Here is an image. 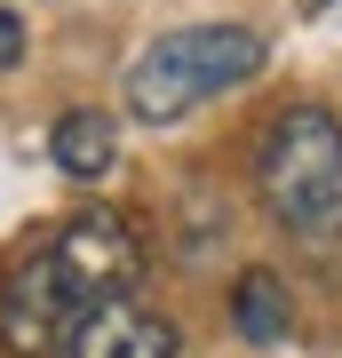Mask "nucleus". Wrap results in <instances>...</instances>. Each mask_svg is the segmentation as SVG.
I'll use <instances>...</instances> for the list:
<instances>
[{
  "instance_id": "nucleus-1",
  "label": "nucleus",
  "mask_w": 342,
  "mask_h": 358,
  "mask_svg": "<svg viewBox=\"0 0 342 358\" xmlns=\"http://www.w3.org/2000/svg\"><path fill=\"white\" fill-rule=\"evenodd\" d=\"M143 279V239L127 215H72L48 247L0 279V350L8 358H64L80 319L112 294H136Z\"/></svg>"
},
{
  "instance_id": "nucleus-2",
  "label": "nucleus",
  "mask_w": 342,
  "mask_h": 358,
  "mask_svg": "<svg viewBox=\"0 0 342 358\" xmlns=\"http://www.w3.org/2000/svg\"><path fill=\"white\" fill-rule=\"evenodd\" d=\"M255 192L294 247H342V120L327 103H287L263 128Z\"/></svg>"
},
{
  "instance_id": "nucleus-3",
  "label": "nucleus",
  "mask_w": 342,
  "mask_h": 358,
  "mask_svg": "<svg viewBox=\"0 0 342 358\" xmlns=\"http://www.w3.org/2000/svg\"><path fill=\"white\" fill-rule=\"evenodd\" d=\"M255 72H263V32H247V24H183V32H159L127 64V112L143 128H176L183 112L231 96Z\"/></svg>"
},
{
  "instance_id": "nucleus-4",
  "label": "nucleus",
  "mask_w": 342,
  "mask_h": 358,
  "mask_svg": "<svg viewBox=\"0 0 342 358\" xmlns=\"http://www.w3.org/2000/svg\"><path fill=\"white\" fill-rule=\"evenodd\" d=\"M183 334L176 319H159L152 303H136V294H112V303H96L88 319H80L72 350L64 358H176Z\"/></svg>"
},
{
  "instance_id": "nucleus-5",
  "label": "nucleus",
  "mask_w": 342,
  "mask_h": 358,
  "mask_svg": "<svg viewBox=\"0 0 342 358\" xmlns=\"http://www.w3.org/2000/svg\"><path fill=\"white\" fill-rule=\"evenodd\" d=\"M231 334H239L247 350H279L294 334V303H287V287L271 279V271H247V279L231 287Z\"/></svg>"
},
{
  "instance_id": "nucleus-6",
  "label": "nucleus",
  "mask_w": 342,
  "mask_h": 358,
  "mask_svg": "<svg viewBox=\"0 0 342 358\" xmlns=\"http://www.w3.org/2000/svg\"><path fill=\"white\" fill-rule=\"evenodd\" d=\"M48 152H56V167H64L72 183H96L104 167L120 159V128H112L104 112H64L56 128H48Z\"/></svg>"
},
{
  "instance_id": "nucleus-7",
  "label": "nucleus",
  "mask_w": 342,
  "mask_h": 358,
  "mask_svg": "<svg viewBox=\"0 0 342 358\" xmlns=\"http://www.w3.org/2000/svg\"><path fill=\"white\" fill-rule=\"evenodd\" d=\"M8 64H24V16L0 8V72H8Z\"/></svg>"
},
{
  "instance_id": "nucleus-8",
  "label": "nucleus",
  "mask_w": 342,
  "mask_h": 358,
  "mask_svg": "<svg viewBox=\"0 0 342 358\" xmlns=\"http://www.w3.org/2000/svg\"><path fill=\"white\" fill-rule=\"evenodd\" d=\"M318 8H342V0H303V16H318Z\"/></svg>"
}]
</instances>
